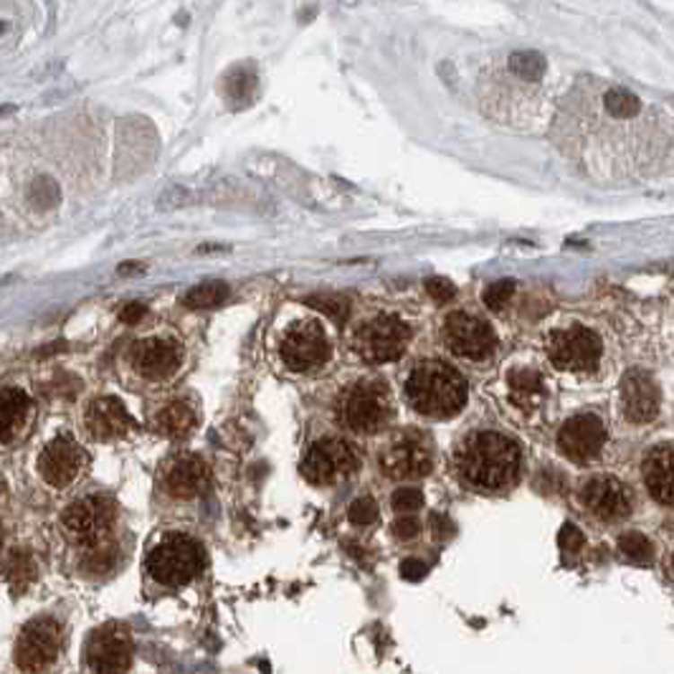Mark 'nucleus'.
Instances as JSON below:
<instances>
[{
	"instance_id": "nucleus-1",
	"label": "nucleus",
	"mask_w": 674,
	"mask_h": 674,
	"mask_svg": "<svg viewBox=\"0 0 674 674\" xmlns=\"http://www.w3.org/2000/svg\"><path fill=\"white\" fill-rule=\"evenodd\" d=\"M520 446L500 431H474L457 449L461 482L479 492H500L520 474Z\"/></svg>"
},
{
	"instance_id": "nucleus-2",
	"label": "nucleus",
	"mask_w": 674,
	"mask_h": 674,
	"mask_svg": "<svg viewBox=\"0 0 674 674\" xmlns=\"http://www.w3.org/2000/svg\"><path fill=\"white\" fill-rule=\"evenodd\" d=\"M467 378L444 360H421L406 378V398L421 416H457L467 403Z\"/></svg>"
},
{
	"instance_id": "nucleus-3",
	"label": "nucleus",
	"mask_w": 674,
	"mask_h": 674,
	"mask_svg": "<svg viewBox=\"0 0 674 674\" xmlns=\"http://www.w3.org/2000/svg\"><path fill=\"white\" fill-rule=\"evenodd\" d=\"M337 418L355 433H378L393 418V398L383 381H358L345 388L337 401Z\"/></svg>"
},
{
	"instance_id": "nucleus-4",
	"label": "nucleus",
	"mask_w": 674,
	"mask_h": 674,
	"mask_svg": "<svg viewBox=\"0 0 674 674\" xmlns=\"http://www.w3.org/2000/svg\"><path fill=\"white\" fill-rule=\"evenodd\" d=\"M411 340V330L403 322L401 317L396 315H378L368 322H363L353 337L355 353L365 363L373 365H383V363H393L406 353Z\"/></svg>"
},
{
	"instance_id": "nucleus-5",
	"label": "nucleus",
	"mask_w": 674,
	"mask_h": 674,
	"mask_svg": "<svg viewBox=\"0 0 674 674\" xmlns=\"http://www.w3.org/2000/svg\"><path fill=\"white\" fill-rule=\"evenodd\" d=\"M147 571L162 586H186L201 571V547L190 538L172 535L150 553Z\"/></svg>"
},
{
	"instance_id": "nucleus-6",
	"label": "nucleus",
	"mask_w": 674,
	"mask_h": 674,
	"mask_svg": "<svg viewBox=\"0 0 674 674\" xmlns=\"http://www.w3.org/2000/svg\"><path fill=\"white\" fill-rule=\"evenodd\" d=\"M547 358L553 365L568 373L593 371L601 360V340L599 335L583 325L563 328L547 335Z\"/></svg>"
},
{
	"instance_id": "nucleus-7",
	"label": "nucleus",
	"mask_w": 674,
	"mask_h": 674,
	"mask_svg": "<svg viewBox=\"0 0 674 674\" xmlns=\"http://www.w3.org/2000/svg\"><path fill=\"white\" fill-rule=\"evenodd\" d=\"M64 644V629L57 618L41 617L29 621L15 642V664L23 672H41L57 660Z\"/></svg>"
},
{
	"instance_id": "nucleus-8",
	"label": "nucleus",
	"mask_w": 674,
	"mask_h": 674,
	"mask_svg": "<svg viewBox=\"0 0 674 674\" xmlns=\"http://www.w3.org/2000/svg\"><path fill=\"white\" fill-rule=\"evenodd\" d=\"M115 515L117 510L112 500L94 495V497H84L69 504L61 515V525L74 543L92 547L104 543V538L115 525Z\"/></svg>"
},
{
	"instance_id": "nucleus-9",
	"label": "nucleus",
	"mask_w": 674,
	"mask_h": 674,
	"mask_svg": "<svg viewBox=\"0 0 674 674\" xmlns=\"http://www.w3.org/2000/svg\"><path fill=\"white\" fill-rule=\"evenodd\" d=\"M355 469H358V454L343 439H319L310 446V451L302 460V477L317 487L335 485L337 479L353 474Z\"/></svg>"
},
{
	"instance_id": "nucleus-10",
	"label": "nucleus",
	"mask_w": 674,
	"mask_h": 674,
	"mask_svg": "<svg viewBox=\"0 0 674 674\" xmlns=\"http://www.w3.org/2000/svg\"><path fill=\"white\" fill-rule=\"evenodd\" d=\"M282 360L289 371L294 373H307L319 368L325 360L330 358V343L328 335L322 330L319 322L304 319V322H294L284 337H282Z\"/></svg>"
},
{
	"instance_id": "nucleus-11",
	"label": "nucleus",
	"mask_w": 674,
	"mask_h": 674,
	"mask_svg": "<svg viewBox=\"0 0 674 674\" xmlns=\"http://www.w3.org/2000/svg\"><path fill=\"white\" fill-rule=\"evenodd\" d=\"M433 467V451L429 439L418 431H406L393 439L381 454V469L393 479H418Z\"/></svg>"
},
{
	"instance_id": "nucleus-12",
	"label": "nucleus",
	"mask_w": 674,
	"mask_h": 674,
	"mask_svg": "<svg viewBox=\"0 0 674 674\" xmlns=\"http://www.w3.org/2000/svg\"><path fill=\"white\" fill-rule=\"evenodd\" d=\"M86 664L94 674H125L132 664V639L125 626H101L86 642Z\"/></svg>"
},
{
	"instance_id": "nucleus-13",
	"label": "nucleus",
	"mask_w": 674,
	"mask_h": 674,
	"mask_svg": "<svg viewBox=\"0 0 674 674\" xmlns=\"http://www.w3.org/2000/svg\"><path fill=\"white\" fill-rule=\"evenodd\" d=\"M444 345L460 358L482 360L495 350V332L487 322L467 312H451L442 328Z\"/></svg>"
},
{
	"instance_id": "nucleus-14",
	"label": "nucleus",
	"mask_w": 674,
	"mask_h": 674,
	"mask_svg": "<svg viewBox=\"0 0 674 674\" xmlns=\"http://www.w3.org/2000/svg\"><path fill=\"white\" fill-rule=\"evenodd\" d=\"M581 503L601 520H621L632 512L634 497L629 487L621 485L617 477L599 474V477H591L581 487Z\"/></svg>"
},
{
	"instance_id": "nucleus-15",
	"label": "nucleus",
	"mask_w": 674,
	"mask_h": 674,
	"mask_svg": "<svg viewBox=\"0 0 674 674\" xmlns=\"http://www.w3.org/2000/svg\"><path fill=\"white\" fill-rule=\"evenodd\" d=\"M86 464V454L82 446L69 436H58L48 442L39 457L41 477L51 487H69L74 479L82 474Z\"/></svg>"
},
{
	"instance_id": "nucleus-16",
	"label": "nucleus",
	"mask_w": 674,
	"mask_h": 674,
	"mask_svg": "<svg viewBox=\"0 0 674 674\" xmlns=\"http://www.w3.org/2000/svg\"><path fill=\"white\" fill-rule=\"evenodd\" d=\"M603 442H606V429L601 418L593 414H581V416L568 418L558 433V446L563 457L571 461H591L599 457Z\"/></svg>"
},
{
	"instance_id": "nucleus-17",
	"label": "nucleus",
	"mask_w": 674,
	"mask_h": 674,
	"mask_svg": "<svg viewBox=\"0 0 674 674\" xmlns=\"http://www.w3.org/2000/svg\"><path fill=\"white\" fill-rule=\"evenodd\" d=\"M621 408L632 424H649L660 414V388L646 371H629L621 381Z\"/></svg>"
},
{
	"instance_id": "nucleus-18",
	"label": "nucleus",
	"mask_w": 674,
	"mask_h": 674,
	"mask_svg": "<svg viewBox=\"0 0 674 674\" xmlns=\"http://www.w3.org/2000/svg\"><path fill=\"white\" fill-rule=\"evenodd\" d=\"M180 347L171 340H160V337H150V340H140L132 347V365L135 371L150 381H162L172 375L180 368Z\"/></svg>"
},
{
	"instance_id": "nucleus-19",
	"label": "nucleus",
	"mask_w": 674,
	"mask_h": 674,
	"mask_svg": "<svg viewBox=\"0 0 674 674\" xmlns=\"http://www.w3.org/2000/svg\"><path fill=\"white\" fill-rule=\"evenodd\" d=\"M208 482L206 464L196 454H180L165 464L162 469V485L178 500H190L198 497Z\"/></svg>"
},
{
	"instance_id": "nucleus-20",
	"label": "nucleus",
	"mask_w": 674,
	"mask_h": 674,
	"mask_svg": "<svg viewBox=\"0 0 674 674\" xmlns=\"http://www.w3.org/2000/svg\"><path fill=\"white\" fill-rule=\"evenodd\" d=\"M129 426H132V418L119 398H112V396L97 398L86 408V429L100 442H115L127 433Z\"/></svg>"
},
{
	"instance_id": "nucleus-21",
	"label": "nucleus",
	"mask_w": 674,
	"mask_h": 674,
	"mask_svg": "<svg viewBox=\"0 0 674 674\" xmlns=\"http://www.w3.org/2000/svg\"><path fill=\"white\" fill-rule=\"evenodd\" d=\"M644 485L661 504H674V444H661L644 457Z\"/></svg>"
},
{
	"instance_id": "nucleus-22",
	"label": "nucleus",
	"mask_w": 674,
	"mask_h": 674,
	"mask_svg": "<svg viewBox=\"0 0 674 674\" xmlns=\"http://www.w3.org/2000/svg\"><path fill=\"white\" fill-rule=\"evenodd\" d=\"M31 414L29 396L18 388H3L0 390V442L11 444L26 429Z\"/></svg>"
},
{
	"instance_id": "nucleus-23",
	"label": "nucleus",
	"mask_w": 674,
	"mask_h": 674,
	"mask_svg": "<svg viewBox=\"0 0 674 674\" xmlns=\"http://www.w3.org/2000/svg\"><path fill=\"white\" fill-rule=\"evenodd\" d=\"M196 421H198L196 411L183 401H171L155 416L160 433H165L171 439H186L188 433L196 429Z\"/></svg>"
},
{
	"instance_id": "nucleus-24",
	"label": "nucleus",
	"mask_w": 674,
	"mask_h": 674,
	"mask_svg": "<svg viewBox=\"0 0 674 674\" xmlns=\"http://www.w3.org/2000/svg\"><path fill=\"white\" fill-rule=\"evenodd\" d=\"M543 375L530 368H517L510 373V396L520 408H535L543 401Z\"/></svg>"
},
{
	"instance_id": "nucleus-25",
	"label": "nucleus",
	"mask_w": 674,
	"mask_h": 674,
	"mask_svg": "<svg viewBox=\"0 0 674 674\" xmlns=\"http://www.w3.org/2000/svg\"><path fill=\"white\" fill-rule=\"evenodd\" d=\"M3 571H5V578L11 581V586L13 589H26L33 583V578H36V560L31 556L29 550H11L8 553V558L3 563Z\"/></svg>"
},
{
	"instance_id": "nucleus-26",
	"label": "nucleus",
	"mask_w": 674,
	"mask_h": 674,
	"mask_svg": "<svg viewBox=\"0 0 674 674\" xmlns=\"http://www.w3.org/2000/svg\"><path fill=\"white\" fill-rule=\"evenodd\" d=\"M226 297H229V287L223 282H206V284L188 289L183 304L190 310H208V307H218L221 302H226Z\"/></svg>"
},
{
	"instance_id": "nucleus-27",
	"label": "nucleus",
	"mask_w": 674,
	"mask_h": 674,
	"mask_svg": "<svg viewBox=\"0 0 674 674\" xmlns=\"http://www.w3.org/2000/svg\"><path fill=\"white\" fill-rule=\"evenodd\" d=\"M618 550L624 558L634 560V563H649L654 558V546L642 532H624L618 538Z\"/></svg>"
},
{
	"instance_id": "nucleus-28",
	"label": "nucleus",
	"mask_w": 674,
	"mask_h": 674,
	"mask_svg": "<svg viewBox=\"0 0 674 674\" xmlns=\"http://www.w3.org/2000/svg\"><path fill=\"white\" fill-rule=\"evenodd\" d=\"M115 563H117L115 547L100 543V546H92L89 550H86L84 558H82V568H84L86 573L100 575V573H107V571H112V568H115Z\"/></svg>"
},
{
	"instance_id": "nucleus-29",
	"label": "nucleus",
	"mask_w": 674,
	"mask_h": 674,
	"mask_svg": "<svg viewBox=\"0 0 674 674\" xmlns=\"http://www.w3.org/2000/svg\"><path fill=\"white\" fill-rule=\"evenodd\" d=\"M307 304L319 310L322 315L332 317L337 325H343L345 319H347V315H350V304H347L343 297H335V294H315V297L307 300Z\"/></svg>"
},
{
	"instance_id": "nucleus-30",
	"label": "nucleus",
	"mask_w": 674,
	"mask_h": 674,
	"mask_svg": "<svg viewBox=\"0 0 674 674\" xmlns=\"http://www.w3.org/2000/svg\"><path fill=\"white\" fill-rule=\"evenodd\" d=\"M510 69L522 76V79H540L546 74V61L540 54H530V51H522V54H515L510 58Z\"/></svg>"
},
{
	"instance_id": "nucleus-31",
	"label": "nucleus",
	"mask_w": 674,
	"mask_h": 674,
	"mask_svg": "<svg viewBox=\"0 0 674 674\" xmlns=\"http://www.w3.org/2000/svg\"><path fill=\"white\" fill-rule=\"evenodd\" d=\"M606 109L611 112L614 117H634L639 112V100L629 94L626 89H611L608 94H606Z\"/></svg>"
},
{
	"instance_id": "nucleus-32",
	"label": "nucleus",
	"mask_w": 674,
	"mask_h": 674,
	"mask_svg": "<svg viewBox=\"0 0 674 674\" xmlns=\"http://www.w3.org/2000/svg\"><path fill=\"white\" fill-rule=\"evenodd\" d=\"M512 294H515V282L512 279H503V282H495V284H489L485 289V304H487L492 312H500L507 302L512 300Z\"/></svg>"
},
{
	"instance_id": "nucleus-33",
	"label": "nucleus",
	"mask_w": 674,
	"mask_h": 674,
	"mask_svg": "<svg viewBox=\"0 0 674 674\" xmlns=\"http://www.w3.org/2000/svg\"><path fill=\"white\" fill-rule=\"evenodd\" d=\"M347 517H350V522H353V525L365 528V525H371V522L378 520V504H375L373 497H358L355 503L350 504Z\"/></svg>"
},
{
	"instance_id": "nucleus-34",
	"label": "nucleus",
	"mask_w": 674,
	"mask_h": 674,
	"mask_svg": "<svg viewBox=\"0 0 674 674\" xmlns=\"http://www.w3.org/2000/svg\"><path fill=\"white\" fill-rule=\"evenodd\" d=\"M390 504H393V510H398V512H416L418 507L424 504V495H421V489L416 487H401L393 492Z\"/></svg>"
},
{
	"instance_id": "nucleus-35",
	"label": "nucleus",
	"mask_w": 674,
	"mask_h": 674,
	"mask_svg": "<svg viewBox=\"0 0 674 674\" xmlns=\"http://www.w3.org/2000/svg\"><path fill=\"white\" fill-rule=\"evenodd\" d=\"M586 543V538H583V532L578 530L575 525L571 522H565L558 532V546L560 550H565V553H578L581 547Z\"/></svg>"
},
{
	"instance_id": "nucleus-36",
	"label": "nucleus",
	"mask_w": 674,
	"mask_h": 674,
	"mask_svg": "<svg viewBox=\"0 0 674 674\" xmlns=\"http://www.w3.org/2000/svg\"><path fill=\"white\" fill-rule=\"evenodd\" d=\"M426 292H429L433 300L439 302V304H444L449 302L454 294H457V287L449 282V279H442V276H431L429 282H426Z\"/></svg>"
},
{
	"instance_id": "nucleus-37",
	"label": "nucleus",
	"mask_w": 674,
	"mask_h": 674,
	"mask_svg": "<svg viewBox=\"0 0 674 674\" xmlns=\"http://www.w3.org/2000/svg\"><path fill=\"white\" fill-rule=\"evenodd\" d=\"M418 530H421V522L411 515L398 517V520L393 522V535H396L398 540H411V538H416Z\"/></svg>"
},
{
	"instance_id": "nucleus-38",
	"label": "nucleus",
	"mask_w": 674,
	"mask_h": 674,
	"mask_svg": "<svg viewBox=\"0 0 674 674\" xmlns=\"http://www.w3.org/2000/svg\"><path fill=\"white\" fill-rule=\"evenodd\" d=\"M429 573V565L418 558H406L401 563V575L406 581H421L424 575Z\"/></svg>"
},
{
	"instance_id": "nucleus-39",
	"label": "nucleus",
	"mask_w": 674,
	"mask_h": 674,
	"mask_svg": "<svg viewBox=\"0 0 674 674\" xmlns=\"http://www.w3.org/2000/svg\"><path fill=\"white\" fill-rule=\"evenodd\" d=\"M429 525L436 538H449V535L454 532V522L446 515H442V512H431Z\"/></svg>"
},
{
	"instance_id": "nucleus-40",
	"label": "nucleus",
	"mask_w": 674,
	"mask_h": 674,
	"mask_svg": "<svg viewBox=\"0 0 674 674\" xmlns=\"http://www.w3.org/2000/svg\"><path fill=\"white\" fill-rule=\"evenodd\" d=\"M144 304H140V302H129V304H125L122 310H119V319L125 322V325H135V322H140L144 317Z\"/></svg>"
},
{
	"instance_id": "nucleus-41",
	"label": "nucleus",
	"mask_w": 674,
	"mask_h": 674,
	"mask_svg": "<svg viewBox=\"0 0 674 674\" xmlns=\"http://www.w3.org/2000/svg\"><path fill=\"white\" fill-rule=\"evenodd\" d=\"M5 112H11V107H0V115H5Z\"/></svg>"
},
{
	"instance_id": "nucleus-42",
	"label": "nucleus",
	"mask_w": 674,
	"mask_h": 674,
	"mask_svg": "<svg viewBox=\"0 0 674 674\" xmlns=\"http://www.w3.org/2000/svg\"><path fill=\"white\" fill-rule=\"evenodd\" d=\"M0 543H3V532H0Z\"/></svg>"
},
{
	"instance_id": "nucleus-43",
	"label": "nucleus",
	"mask_w": 674,
	"mask_h": 674,
	"mask_svg": "<svg viewBox=\"0 0 674 674\" xmlns=\"http://www.w3.org/2000/svg\"><path fill=\"white\" fill-rule=\"evenodd\" d=\"M0 495H3V485H0Z\"/></svg>"
},
{
	"instance_id": "nucleus-44",
	"label": "nucleus",
	"mask_w": 674,
	"mask_h": 674,
	"mask_svg": "<svg viewBox=\"0 0 674 674\" xmlns=\"http://www.w3.org/2000/svg\"><path fill=\"white\" fill-rule=\"evenodd\" d=\"M672 568H674V556H672Z\"/></svg>"
}]
</instances>
